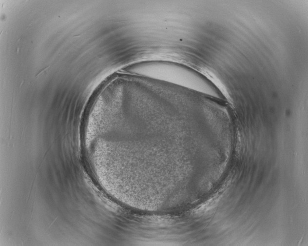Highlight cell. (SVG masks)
Listing matches in <instances>:
<instances>
[{
  "mask_svg": "<svg viewBox=\"0 0 308 246\" xmlns=\"http://www.w3.org/2000/svg\"><path fill=\"white\" fill-rule=\"evenodd\" d=\"M127 72L167 82L182 88L200 92H210L218 95L211 86L205 85L196 73L188 68L167 62H152L140 63L130 66Z\"/></svg>",
  "mask_w": 308,
  "mask_h": 246,
  "instance_id": "obj_1",
  "label": "cell"
}]
</instances>
